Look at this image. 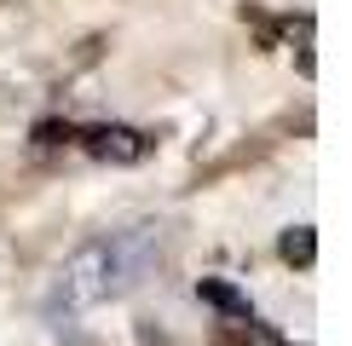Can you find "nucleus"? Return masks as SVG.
<instances>
[{"label":"nucleus","mask_w":352,"mask_h":346,"mask_svg":"<svg viewBox=\"0 0 352 346\" xmlns=\"http://www.w3.org/2000/svg\"><path fill=\"white\" fill-rule=\"evenodd\" d=\"M76 139L93 156H110V162H139V156L151 150V139L133 133V127H76Z\"/></svg>","instance_id":"nucleus-2"},{"label":"nucleus","mask_w":352,"mask_h":346,"mask_svg":"<svg viewBox=\"0 0 352 346\" xmlns=\"http://www.w3.org/2000/svg\"><path fill=\"white\" fill-rule=\"evenodd\" d=\"M179 231L168 220H127L110 231H93L87 242H76L47 277V317H87L98 306H116L133 288H144L156 271L173 260Z\"/></svg>","instance_id":"nucleus-1"},{"label":"nucleus","mask_w":352,"mask_h":346,"mask_svg":"<svg viewBox=\"0 0 352 346\" xmlns=\"http://www.w3.org/2000/svg\"><path fill=\"white\" fill-rule=\"evenodd\" d=\"M283 260L289 266H312V225H295L283 237Z\"/></svg>","instance_id":"nucleus-3"}]
</instances>
